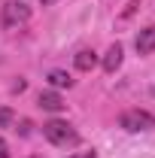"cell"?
<instances>
[{"label": "cell", "instance_id": "7a4b0ae2", "mask_svg": "<svg viewBox=\"0 0 155 158\" xmlns=\"http://www.w3.org/2000/svg\"><path fill=\"white\" fill-rule=\"evenodd\" d=\"M119 125L125 131H155V116L146 110H128V113H122Z\"/></svg>", "mask_w": 155, "mask_h": 158}, {"label": "cell", "instance_id": "8992f818", "mask_svg": "<svg viewBox=\"0 0 155 158\" xmlns=\"http://www.w3.org/2000/svg\"><path fill=\"white\" fill-rule=\"evenodd\" d=\"M40 106L43 110H49V113H61L64 110V100H61V94H55V91H40Z\"/></svg>", "mask_w": 155, "mask_h": 158}, {"label": "cell", "instance_id": "30bf717a", "mask_svg": "<svg viewBox=\"0 0 155 158\" xmlns=\"http://www.w3.org/2000/svg\"><path fill=\"white\" fill-rule=\"evenodd\" d=\"M70 158H97V152L91 149V152H76V155H70Z\"/></svg>", "mask_w": 155, "mask_h": 158}, {"label": "cell", "instance_id": "3957f363", "mask_svg": "<svg viewBox=\"0 0 155 158\" xmlns=\"http://www.w3.org/2000/svg\"><path fill=\"white\" fill-rule=\"evenodd\" d=\"M31 19V6H24L21 0H9L6 6H3V27L6 31H15L19 24Z\"/></svg>", "mask_w": 155, "mask_h": 158}, {"label": "cell", "instance_id": "52a82bcc", "mask_svg": "<svg viewBox=\"0 0 155 158\" xmlns=\"http://www.w3.org/2000/svg\"><path fill=\"white\" fill-rule=\"evenodd\" d=\"M73 61H76V70H85V73H88V70L97 64V55L91 52V49H82V52H76Z\"/></svg>", "mask_w": 155, "mask_h": 158}, {"label": "cell", "instance_id": "4fadbf2b", "mask_svg": "<svg viewBox=\"0 0 155 158\" xmlns=\"http://www.w3.org/2000/svg\"><path fill=\"white\" fill-rule=\"evenodd\" d=\"M152 94H155V88H152Z\"/></svg>", "mask_w": 155, "mask_h": 158}, {"label": "cell", "instance_id": "ba28073f", "mask_svg": "<svg viewBox=\"0 0 155 158\" xmlns=\"http://www.w3.org/2000/svg\"><path fill=\"white\" fill-rule=\"evenodd\" d=\"M49 85H55V88H70V85H73V76L64 73V70H52V73H49Z\"/></svg>", "mask_w": 155, "mask_h": 158}, {"label": "cell", "instance_id": "9c48e42d", "mask_svg": "<svg viewBox=\"0 0 155 158\" xmlns=\"http://www.w3.org/2000/svg\"><path fill=\"white\" fill-rule=\"evenodd\" d=\"M12 110H6V106H3V110H0V128H6V125H12Z\"/></svg>", "mask_w": 155, "mask_h": 158}, {"label": "cell", "instance_id": "5b68a950", "mask_svg": "<svg viewBox=\"0 0 155 158\" xmlns=\"http://www.w3.org/2000/svg\"><path fill=\"white\" fill-rule=\"evenodd\" d=\"M137 52H140V55H149V52H152L155 49V24H149V27H143V31H140V34H137Z\"/></svg>", "mask_w": 155, "mask_h": 158}, {"label": "cell", "instance_id": "6da1fadb", "mask_svg": "<svg viewBox=\"0 0 155 158\" xmlns=\"http://www.w3.org/2000/svg\"><path fill=\"white\" fill-rule=\"evenodd\" d=\"M43 137L49 140L52 146H61V149L76 146V143H79L76 128H73L70 122H61V118H52V122H46V125H43Z\"/></svg>", "mask_w": 155, "mask_h": 158}, {"label": "cell", "instance_id": "7c38bea8", "mask_svg": "<svg viewBox=\"0 0 155 158\" xmlns=\"http://www.w3.org/2000/svg\"><path fill=\"white\" fill-rule=\"evenodd\" d=\"M40 3H43V6H49V3H55V0H40Z\"/></svg>", "mask_w": 155, "mask_h": 158}, {"label": "cell", "instance_id": "277c9868", "mask_svg": "<svg viewBox=\"0 0 155 158\" xmlns=\"http://www.w3.org/2000/svg\"><path fill=\"white\" fill-rule=\"evenodd\" d=\"M122 55H125V49H122L119 43H113V46L107 49V55H103V70H107V73H116L119 67H122Z\"/></svg>", "mask_w": 155, "mask_h": 158}, {"label": "cell", "instance_id": "8fae6325", "mask_svg": "<svg viewBox=\"0 0 155 158\" xmlns=\"http://www.w3.org/2000/svg\"><path fill=\"white\" fill-rule=\"evenodd\" d=\"M0 158H9V146L3 143V137H0Z\"/></svg>", "mask_w": 155, "mask_h": 158}]
</instances>
